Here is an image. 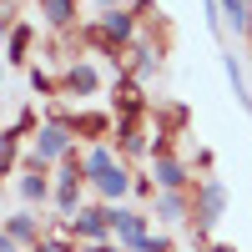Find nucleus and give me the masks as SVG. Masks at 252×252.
Wrapping results in <instances>:
<instances>
[{
    "mask_svg": "<svg viewBox=\"0 0 252 252\" xmlns=\"http://www.w3.org/2000/svg\"><path fill=\"white\" fill-rule=\"evenodd\" d=\"M40 10H46L56 26H66V20L76 15V0H40Z\"/></svg>",
    "mask_w": 252,
    "mask_h": 252,
    "instance_id": "obj_11",
    "label": "nucleus"
},
{
    "mask_svg": "<svg viewBox=\"0 0 252 252\" xmlns=\"http://www.w3.org/2000/svg\"><path fill=\"white\" fill-rule=\"evenodd\" d=\"M222 207H227V192H222V182H202V197H197V222H217L222 217Z\"/></svg>",
    "mask_w": 252,
    "mask_h": 252,
    "instance_id": "obj_2",
    "label": "nucleus"
},
{
    "mask_svg": "<svg viewBox=\"0 0 252 252\" xmlns=\"http://www.w3.org/2000/svg\"><path fill=\"white\" fill-rule=\"evenodd\" d=\"M91 252H111V247H91Z\"/></svg>",
    "mask_w": 252,
    "mask_h": 252,
    "instance_id": "obj_20",
    "label": "nucleus"
},
{
    "mask_svg": "<svg viewBox=\"0 0 252 252\" xmlns=\"http://www.w3.org/2000/svg\"><path fill=\"white\" fill-rule=\"evenodd\" d=\"M131 31H136L131 10H106V15H101V35H106L111 46H126V40H131Z\"/></svg>",
    "mask_w": 252,
    "mask_h": 252,
    "instance_id": "obj_4",
    "label": "nucleus"
},
{
    "mask_svg": "<svg viewBox=\"0 0 252 252\" xmlns=\"http://www.w3.org/2000/svg\"><path fill=\"white\" fill-rule=\"evenodd\" d=\"M157 182L166 187V192H177V187L187 182V172H182V166H177L172 157H157Z\"/></svg>",
    "mask_w": 252,
    "mask_h": 252,
    "instance_id": "obj_8",
    "label": "nucleus"
},
{
    "mask_svg": "<svg viewBox=\"0 0 252 252\" xmlns=\"http://www.w3.org/2000/svg\"><path fill=\"white\" fill-rule=\"evenodd\" d=\"M222 15H227V26H232L237 35L252 31V0H222Z\"/></svg>",
    "mask_w": 252,
    "mask_h": 252,
    "instance_id": "obj_6",
    "label": "nucleus"
},
{
    "mask_svg": "<svg viewBox=\"0 0 252 252\" xmlns=\"http://www.w3.org/2000/svg\"><path fill=\"white\" fill-rule=\"evenodd\" d=\"M212 252H232V247H212Z\"/></svg>",
    "mask_w": 252,
    "mask_h": 252,
    "instance_id": "obj_19",
    "label": "nucleus"
},
{
    "mask_svg": "<svg viewBox=\"0 0 252 252\" xmlns=\"http://www.w3.org/2000/svg\"><path fill=\"white\" fill-rule=\"evenodd\" d=\"M222 66H227V81H232V91H237V101L252 111V96H247V81H242V71H237V61L232 56H222Z\"/></svg>",
    "mask_w": 252,
    "mask_h": 252,
    "instance_id": "obj_10",
    "label": "nucleus"
},
{
    "mask_svg": "<svg viewBox=\"0 0 252 252\" xmlns=\"http://www.w3.org/2000/svg\"><path fill=\"white\" fill-rule=\"evenodd\" d=\"M111 217H116V212H106V207H101V212H81V217H76V237L101 242V237L111 232Z\"/></svg>",
    "mask_w": 252,
    "mask_h": 252,
    "instance_id": "obj_5",
    "label": "nucleus"
},
{
    "mask_svg": "<svg viewBox=\"0 0 252 252\" xmlns=\"http://www.w3.org/2000/svg\"><path fill=\"white\" fill-rule=\"evenodd\" d=\"M40 252H66V247H40Z\"/></svg>",
    "mask_w": 252,
    "mask_h": 252,
    "instance_id": "obj_18",
    "label": "nucleus"
},
{
    "mask_svg": "<svg viewBox=\"0 0 252 252\" xmlns=\"http://www.w3.org/2000/svg\"><path fill=\"white\" fill-rule=\"evenodd\" d=\"M96 187H101V192H106V197H121V192H126V187H131V177H126V172H121V166H116V172H106V177H101Z\"/></svg>",
    "mask_w": 252,
    "mask_h": 252,
    "instance_id": "obj_12",
    "label": "nucleus"
},
{
    "mask_svg": "<svg viewBox=\"0 0 252 252\" xmlns=\"http://www.w3.org/2000/svg\"><path fill=\"white\" fill-rule=\"evenodd\" d=\"M81 166H86V177H91V182H101L106 172H116V161H111V152H101V146H96V152H91L86 161H81Z\"/></svg>",
    "mask_w": 252,
    "mask_h": 252,
    "instance_id": "obj_9",
    "label": "nucleus"
},
{
    "mask_svg": "<svg viewBox=\"0 0 252 252\" xmlns=\"http://www.w3.org/2000/svg\"><path fill=\"white\" fill-rule=\"evenodd\" d=\"M0 252H15V237L5 232V237H0Z\"/></svg>",
    "mask_w": 252,
    "mask_h": 252,
    "instance_id": "obj_17",
    "label": "nucleus"
},
{
    "mask_svg": "<svg viewBox=\"0 0 252 252\" xmlns=\"http://www.w3.org/2000/svg\"><path fill=\"white\" fill-rule=\"evenodd\" d=\"M111 232H116L121 242H131L136 252L152 242V237H146V227H141V212H116V217H111Z\"/></svg>",
    "mask_w": 252,
    "mask_h": 252,
    "instance_id": "obj_3",
    "label": "nucleus"
},
{
    "mask_svg": "<svg viewBox=\"0 0 252 252\" xmlns=\"http://www.w3.org/2000/svg\"><path fill=\"white\" fill-rule=\"evenodd\" d=\"M5 232H10L15 242H31V237H35V222H31V217H20V212H15V217L5 222Z\"/></svg>",
    "mask_w": 252,
    "mask_h": 252,
    "instance_id": "obj_14",
    "label": "nucleus"
},
{
    "mask_svg": "<svg viewBox=\"0 0 252 252\" xmlns=\"http://www.w3.org/2000/svg\"><path fill=\"white\" fill-rule=\"evenodd\" d=\"M66 146H71V126H66V121H51L46 131H40V141H35V161L66 157Z\"/></svg>",
    "mask_w": 252,
    "mask_h": 252,
    "instance_id": "obj_1",
    "label": "nucleus"
},
{
    "mask_svg": "<svg viewBox=\"0 0 252 252\" xmlns=\"http://www.w3.org/2000/svg\"><path fill=\"white\" fill-rule=\"evenodd\" d=\"M182 212H187V202H182L177 192H166V197H161V217H182Z\"/></svg>",
    "mask_w": 252,
    "mask_h": 252,
    "instance_id": "obj_16",
    "label": "nucleus"
},
{
    "mask_svg": "<svg viewBox=\"0 0 252 252\" xmlns=\"http://www.w3.org/2000/svg\"><path fill=\"white\" fill-rule=\"evenodd\" d=\"M26 46H31V31H26V26H15V31H10V40H5L10 61H26Z\"/></svg>",
    "mask_w": 252,
    "mask_h": 252,
    "instance_id": "obj_13",
    "label": "nucleus"
},
{
    "mask_svg": "<svg viewBox=\"0 0 252 252\" xmlns=\"http://www.w3.org/2000/svg\"><path fill=\"white\" fill-rule=\"evenodd\" d=\"M20 192H26L31 202H40V197H46V177H40V172H31V177H20Z\"/></svg>",
    "mask_w": 252,
    "mask_h": 252,
    "instance_id": "obj_15",
    "label": "nucleus"
},
{
    "mask_svg": "<svg viewBox=\"0 0 252 252\" xmlns=\"http://www.w3.org/2000/svg\"><path fill=\"white\" fill-rule=\"evenodd\" d=\"M66 91H71V96H91V91H96V71L86 66V61L66 71Z\"/></svg>",
    "mask_w": 252,
    "mask_h": 252,
    "instance_id": "obj_7",
    "label": "nucleus"
}]
</instances>
